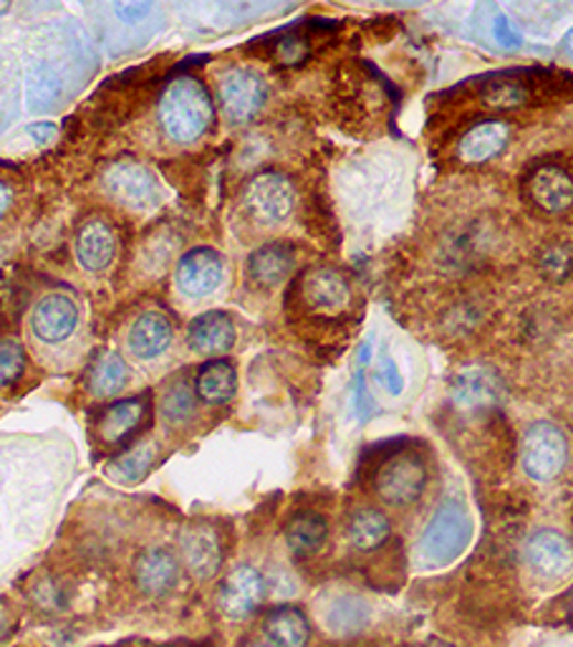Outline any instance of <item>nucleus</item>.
Listing matches in <instances>:
<instances>
[{
    "label": "nucleus",
    "instance_id": "15",
    "mask_svg": "<svg viewBox=\"0 0 573 647\" xmlns=\"http://www.w3.org/2000/svg\"><path fill=\"white\" fill-rule=\"evenodd\" d=\"M78 327L76 304L64 294H49L31 314V329L43 344H61Z\"/></svg>",
    "mask_w": 573,
    "mask_h": 647
},
{
    "label": "nucleus",
    "instance_id": "24",
    "mask_svg": "<svg viewBox=\"0 0 573 647\" xmlns=\"http://www.w3.org/2000/svg\"><path fill=\"white\" fill-rule=\"evenodd\" d=\"M263 633L273 647H306L311 640V623L301 607L280 605L263 619Z\"/></svg>",
    "mask_w": 573,
    "mask_h": 647
},
{
    "label": "nucleus",
    "instance_id": "8",
    "mask_svg": "<svg viewBox=\"0 0 573 647\" xmlns=\"http://www.w3.org/2000/svg\"><path fill=\"white\" fill-rule=\"evenodd\" d=\"M526 564L545 582L566 580L573 572V544L555 529L535 531L526 541Z\"/></svg>",
    "mask_w": 573,
    "mask_h": 647
},
{
    "label": "nucleus",
    "instance_id": "37",
    "mask_svg": "<svg viewBox=\"0 0 573 647\" xmlns=\"http://www.w3.org/2000/svg\"><path fill=\"white\" fill-rule=\"evenodd\" d=\"M354 413L361 420V423H367L369 417L374 415V400L369 397L367 392V384H364V374H357V384H354Z\"/></svg>",
    "mask_w": 573,
    "mask_h": 647
},
{
    "label": "nucleus",
    "instance_id": "2",
    "mask_svg": "<svg viewBox=\"0 0 573 647\" xmlns=\"http://www.w3.org/2000/svg\"><path fill=\"white\" fill-rule=\"evenodd\" d=\"M473 516L463 501L447 498L429 516L425 531H422L417 556L422 566L443 570L457 562L473 541Z\"/></svg>",
    "mask_w": 573,
    "mask_h": 647
},
{
    "label": "nucleus",
    "instance_id": "42",
    "mask_svg": "<svg viewBox=\"0 0 573 647\" xmlns=\"http://www.w3.org/2000/svg\"><path fill=\"white\" fill-rule=\"evenodd\" d=\"M561 49H563V54H566L569 59H573V29L566 33V36H563Z\"/></svg>",
    "mask_w": 573,
    "mask_h": 647
},
{
    "label": "nucleus",
    "instance_id": "14",
    "mask_svg": "<svg viewBox=\"0 0 573 647\" xmlns=\"http://www.w3.org/2000/svg\"><path fill=\"white\" fill-rule=\"evenodd\" d=\"M266 600V580L251 564H241L225 576L220 587V609L231 619H248Z\"/></svg>",
    "mask_w": 573,
    "mask_h": 647
},
{
    "label": "nucleus",
    "instance_id": "38",
    "mask_svg": "<svg viewBox=\"0 0 573 647\" xmlns=\"http://www.w3.org/2000/svg\"><path fill=\"white\" fill-rule=\"evenodd\" d=\"M155 6L152 3H131V0H125V3H114V13H117L119 21L125 23H137L142 21L147 13H152Z\"/></svg>",
    "mask_w": 573,
    "mask_h": 647
},
{
    "label": "nucleus",
    "instance_id": "36",
    "mask_svg": "<svg viewBox=\"0 0 573 647\" xmlns=\"http://www.w3.org/2000/svg\"><path fill=\"white\" fill-rule=\"evenodd\" d=\"M490 29H492V36H496V41L500 43V46H506V49L520 46V33L513 29V25H510V21L506 19V15H500L498 11L492 13Z\"/></svg>",
    "mask_w": 573,
    "mask_h": 647
},
{
    "label": "nucleus",
    "instance_id": "13",
    "mask_svg": "<svg viewBox=\"0 0 573 647\" xmlns=\"http://www.w3.org/2000/svg\"><path fill=\"white\" fill-rule=\"evenodd\" d=\"M502 384L498 374L482 364L465 367L455 374L453 384H449V397L453 405L463 413H485V410L496 407L500 402Z\"/></svg>",
    "mask_w": 573,
    "mask_h": 647
},
{
    "label": "nucleus",
    "instance_id": "19",
    "mask_svg": "<svg viewBox=\"0 0 573 647\" xmlns=\"http://www.w3.org/2000/svg\"><path fill=\"white\" fill-rule=\"evenodd\" d=\"M510 139V127L500 119H485L463 135L457 157L465 165H485L502 155Z\"/></svg>",
    "mask_w": 573,
    "mask_h": 647
},
{
    "label": "nucleus",
    "instance_id": "30",
    "mask_svg": "<svg viewBox=\"0 0 573 647\" xmlns=\"http://www.w3.org/2000/svg\"><path fill=\"white\" fill-rule=\"evenodd\" d=\"M155 463V448L152 445H137V448L125 450L117 460H112L107 474L117 484H139L149 470H152Z\"/></svg>",
    "mask_w": 573,
    "mask_h": 647
},
{
    "label": "nucleus",
    "instance_id": "27",
    "mask_svg": "<svg viewBox=\"0 0 573 647\" xmlns=\"http://www.w3.org/2000/svg\"><path fill=\"white\" fill-rule=\"evenodd\" d=\"M237 390V372L233 362L227 360H210L200 367L195 378V395L208 405H223L233 400Z\"/></svg>",
    "mask_w": 573,
    "mask_h": 647
},
{
    "label": "nucleus",
    "instance_id": "46",
    "mask_svg": "<svg viewBox=\"0 0 573 647\" xmlns=\"http://www.w3.org/2000/svg\"><path fill=\"white\" fill-rule=\"evenodd\" d=\"M571 529H573V511H571Z\"/></svg>",
    "mask_w": 573,
    "mask_h": 647
},
{
    "label": "nucleus",
    "instance_id": "20",
    "mask_svg": "<svg viewBox=\"0 0 573 647\" xmlns=\"http://www.w3.org/2000/svg\"><path fill=\"white\" fill-rule=\"evenodd\" d=\"M172 321L160 311H145L129 329V349L137 360H157L172 344Z\"/></svg>",
    "mask_w": 573,
    "mask_h": 647
},
{
    "label": "nucleus",
    "instance_id": "45",
    "mask_svg": "<svg viewBox=\"0 0 573 647\" xmlns=\"http://www.w3.org/2000/svg\"><path fill=\"white\" fill-rule=\"evenodd\" d=\"M248 647H273V645H263V643H253V645H248Z\"/></svg>",
    "mask_w": 573,
    "mask_h": 647
},
{
    "label": "nucleus",
    "instance_id": "31",
    "mask_svg": "<svg viewBox=\"0 0 573 647\" xmlns=\"http://www.w3.org/2000/svg\"><path fill=\"white\" fill-rule=\"evenodd\" d=\"M195 410H198V395H195V390L188 388V382L184 380L172 384V388L165 392L162 415H165L167 423H172V425L188 423V420L195 415Z\"/></svg>",
    "mask_w": 573,
    "mask_h": 647
},
{
    "label": "nucleus",
    "instance_id": "12",
    "mask_svg": "<svg viewBox=\"0 0 573 647\" xmlns=\"http://www.w3.org/2000/svg\"><path fill=\"white\" fill-rule=\"evenodd\" d=\"M301 301L306 309L314 314H341L351 304V286L337 268L329 266H316L308 268L301 284Z\"/></svg>",
    "mask_w": 573,
    "mask_h": 647
},
{
    "label": "nucleus",
    "instance_id": "41",
    "mask_svg": "<svg viewBox=\"0 0 573 647\" xmlns=\"http://www.w3.org/2000/svg\"><path fill=\"white\" fill-rule=\"evenodd\" d=\"M11 633H13V625H11V619H8L3 612H0V645H3L8 637H11Z\"/></svg>",
    "mask_w": 573,
    "mask_h": 647
},
{
    "label": "nucleus",
    "instance_id": "17",
    "mask_svg": "<svg viewBox=\"0 0 573 647\" xmlns=\"http://www.w3.org/2000/svg\"><path fill=\"white\" fill-rule=\"evenodd\" d=\"M237 339L235 321L225 311H205L190 321L188 344L192 352L205 357H220L231 352Z\"/></svg>",
    "mask_w": 573,
    "mask_h": 647
},
{
    "label": "nucleus",
    "instance_id": "7",
    "mask_svg": "<svg viewBox=\"0 0 573 647\" xmlns=\"http://www.w3.org/2000/svg\"><path fill=\"white\" fill-rule=\"evenodd\" d=\"M523 195L545 215H561L573 208V178L555 162H541L526 174Z\"/></svg>",
    "mask_w": 573,
    "mask_h": 647
},
{
    "label": "nucleus",
    "instance_id": "5",
    "mask_svg": "<svg viewBox=\"0 0 573 647\" xmlns=\"http://www.w3.org/2000/svg\"><path fill=\"white\" fill-rule=\"evenodd\" d=\"M217 102L227 121L245 125L261 115L268 102V84L251 66H233L217 78Z\"/></svg>",
    "mask_w": 573,
    "mask_h": 647
},
{
    "label": "nucleus",
    "instance_id": "29",
    "mask_svg": "<svg viewBox=\"0 0 573 647\" xmlns=\"http://www.w3.org/2000/svg\"><path fill=\"white\" fill-rule=\"evenodd\" d=\"M129 382V367L117 352H104L96 357V362L92 364L89 378H86V388L94 397H114L125 390V384Z\"/></svg>",
    "mask_w": 573,
    "mask_h": 647
},
{
    "label": "nucleus",
    "instance_id": "43",
    "mask_svg": "<svg viewBox=\"0 0 573 647\" xmlns=\"http://www.w3.org/2000/svg\"><path fill=\"white\" fill-rule=\"evenodd\" d=\"M563 607H566V612H569V617L573 619V587L566 592V597H563Z\"/></svg>",
    "mask_w": 573,
    "mask_h": 647
},
{
    "label": "nucleus",
    "instance_id": "16",
    "mask_svg": "<svg viewBox=\"0 0 573 647\" xmlns=\"http://www.w3.org/2000/svg\"><path fill=\"white\" fill-rule=\"evenodd\" d=\"M135 582L147 597H167L180 582V562L170 549L149 547L135 559Z\"/></svg>",
    "mask_w": 573,
    "mask_h": 647
},
{
    "label": "nucleus",
    "instance_id": "34",
    "mask_svg": "<svg viewBox=\"0 0 573 647\" xmlns=\"http://www.w3.org/2000/svg\"><path fill=\"white\" fill-rule=\"evenodd\" d=\"M311 56V43L301 33H288L276 43V61L286 66H298Z\"/></svg>",
    "mask_w": 573,
    "mask_h": 647
},
{
    "label": "nucleus",
    "instance_id": "40",
    "mask_svg": "<svg viewBox=\"0 0 573 647\" xmlns=\"http://www.w3.org/2000/svg\"><path fill=\"white\" fill-rule=\"evenodd\" d=\"M13 205V188L6 180H0V221H3L8 210Z\"/></svg>",
    "mask_w": 573,
    "mask_h": 647
},
{
    "label": "nucleus",
    "instance_id": "44",
    "mask_svg": "<svg viewBox=\"0 0 573 647\" xmlns=\"http://www.w3.org/2000/svg\"><path fill=\"white\" fill-rule=\"evenodd\" d=\"M8 8H11V6H8V3H0V15L8 13Z\"/></svg>",
    "mask_w": 573,
    "mask_h": 647
},
{
    "label": "nucleus",
    "instance_id": "21",
    "mask_svg": "<svg viewBox=\"0 0 573 647\" xmlns=\"http://www.w3.org/2000/svg\"><path fill=\"white\" fill-rule=\"evenodd\" d=\"M114 253H117V238H114L109 225L99 218L86 221L76 235V258L82 268L92 271V274L104 271L114 261Z\"/></svg>",
    "mask_w": 573,
    "mask_h": 647
},
{
    "label": "nucleus",
    "instance_id": "35",
    "mask_svg": "<svg viewBox=\"0 0 573 647\" xmlns=\"http://www.w3.org/2000/svg\"><path fill=\"white\" fill-rule=\"evenodd\" d=\"M376 378H379V382L384 384V390L390 392V395L396 397V395H402V392H404V374H402L400 364H396V360L390 352L379 354Z\"/></svg>",
    "mask_w": 573,
    "mask_h": 647
},
{
    "label": "nucleus",
    "instance_id": "28",
    "mask_svg": "<svg viewBox=\"0 0 573 647\" xmlns=\"http://www.w3.org/2000/svg\"><path fill=\"white\" fill-rule=\"evenodd\" d=\"M369 619H372V609L364 600L357 597V594H341L326 607L323 625L331 635L351 637L359 635L369 625Z\"/></svg>",
    "mask_w": 573,
    "mask_h": 647
},
{
    "label": "nucleus",
    "instance_id": "18",
    "mask_svg": "<svg viewBox=\"0 0 573 647\" xmlns=\"http://www.w3.org/2000/svg\"><path fill=\"white\" fill-rule=\"evenodd\" d=\"M296 268V248L286 241H270L255 248L248 256V278L261 288H273L284 284Z\"/></svg>",
    "mask_w": 573,
    "mask_h": 647
},
{
    "label": "nucleus",
    "instance_id": "9",
    "mask_svg": "<svg viewBox=\"0 0 573 647\" xmlns=\"http://www.w3.org/2000/svg\"><path fill=\"white\" fill-rule=\"evenodd\" d=\"M225 278V258L220 256V251L200 246L184 253L174 271V282L178 288L190 296V299H202L217 291L220 284Z\"/></svg>",
    "mask_w": 573,
    "mask_h": 647
},
{
    "label": "nucleus",
    "instance_id": "22",
    "mask_svg": "<svg viewBox=\"0 0 573 647\" xmlns=\"http://www.w3.org/2000/svg\"><path fill=\"white\" fill-rule=\"evenodd\" d=\"M392 537V521L382 509L374 506H361L347 521L349 544L361 554H372L382 549Z\"/></svg>",
    "mask_w": 573,
    "mask_h": 647
},
{
    "label": "nucleus",
    "instance_id": "23",
    "mask_svg": "<svg viewBox=\"0 0 573 647\" xmlns=\"http://www.w3.org/2000/svg\"><path fill=\"white\" fill-rule=\"evenodd\" d=\"M329 541V521L319 511L304 509L290 516L286 523V544L298 559L319 554Z\"/></svg>",
    "mask_w": 573,
    "mask_h": 647
},
{
    "label": "nucleus",
    "instance_id": "3",
    "mask_svg": "<svg viewBox=\"0 0 573 647\" xmlns=\"http://www.w3.org/2000/svg\"><path fill=\"white\" fill-rule=\"evenodd\" d=\"M429 470L425 458L412 448H400L379 460L374 474V494L394 509H410L427 491Z\"/></svg>",
    "mask_w": 573,
    "mask_h": 647
},
{
    "label": "nucleus",
    "instance_id": "33",
    "mask_svg": "<svg viewBox=\"0 0 573 647\" xmlns=\"http://www.w3.org/2000/svg\"><path fill=\"white\" fill-rule=\"evenodd\" d=\"M541 271L551 282H566L573 274V246L569 243H553L541 253Z\"/></svg>",
    "mask_w": 573,
    "mask_h": 647
},
{
    "label": "nucleus",
    "instance_id": "6",
    "mask_svg": "<svg viewBox=\"0 0 573 647\" xmlns=\"http://www.w3.org/2000/svg\"><path fill=\"white\" fill-rule=\"evenodd\" d=\"M245 205L255 221L266 225L284 223L296 205L294 182L276 170L258 172L245 188Z\"/></svg>",
    "mask_w": 573,
    "mask_h": 647
},
{
    "label": "nucleus",
    "instance_id": "10",
    "mask_svg": "<svg viewBox=\"0 0 573 647\" xmlns=\"http://www.w3.org/2000/svg\"><path fill=\"white\" fill-rule=\"evenodd\" d=\"M104 185L129 208H155L160 203V182L139 162H117L104 174Z\"/></svg>",
    "mask_w": 573,
    "mask_h": 647
},
{
    "label": "nucleus",
    "instance_id": "32",
    "mask_svg": "<svg viewBox=\"0 0 573 647\" xmlns=\"http://www.w3.org/2000/svg\"><path fill=\"white\" fill-rule=\"evenodd\" d=\"M25 372V352L15 339H0V388H11Z\"/></svg>",
    "mask_w": 573,
    "mask_h": 647
},
{
    "label": "nucleus",
    "instance_id": "11",
    "mask_svg": "<svg viewBox=\"0 0 573 647\" xmlns=\"http://www.w3.org/2000/svg\"><path fill=\"white\" fill-rule=\"evenodd\" d=\"M180 554L188 572L200 582L213 580L223 566L220 533L210 523H190L180 533Z\"/></svg>",
    "mask_w": 573,
    "mask_h": 647
},
{
    "label": "nucleus",
    "instance_id": "39",
    "mask_svg": "<svg viewBox=\"0 0 573 647\" xmlns=\"http://www.w3.org/2000/svg\"><path fill=\"white\" fill-rule=\"evenodd\" d=\"M29 135L36 139V142H54V137L59 135V129L54 121H39V125H31L29 127Z\"/></svg>",
    "mask_w": 573,
    "mask_h": 647
},
{
    "label": "nucleus",
    "instance_id": "25",
    "mask_svg": "<svg viewBox=\"0 0 573 647\" xmlns=\"http://www.w3.org/2000/svg\"><path fill=\"white\" fill-rule=\"evenodd\" d=\"M147 415V397H127L104 410L99 417V438L109 445H121L137 433Z\"/></svg>",
    "mask_w": 573,
    "mask_h": 647
},
{
    "label": "nucleus",
    "instance_id": "1",
    "mask_svg": "<svg viewBox=\"0 0 573 647\" xmlns=\"http://www.w3.org/2000/svg\"><path fill=\"white\" fill-rule=\"evenodd\" d=\"M160 125L172 142L190 145L213 127L215 107L202 82L195 76H180L160 96Z\"/></svg>",
    "mask_w": 573,
    "mask_h": 647
},
{
    "label": "nucleus",
    "instance_id": "4",
    "mask_svg": "<svg viewBox=\"0 0 573 647\" xmlns=\"http://www.w3.org/2000/svg\"><path fill=\"white\" fill-rule=\"evenodd\" d=\"M569 463V441L559 425L541 420L528 425L520 441V466L535 484H551Z\"/></svg>",
    "mask_w": 573,
    "mask_h": 647
},
{
    "label": "nucleus",
    "instance_id": "26",
    "mask_svg": "<svg viewBox=\"0 0 573 647\" xmlns=\"http://www.w3.org/2000/svg\"><path fill=\"white\" fill-rule=\"evenodd\" d=\"M533 78L535 74H500L482 86V102L498 112H513L528 107L533 102Z\"/></svg>",
    "mask_w": 573,
    "mask_h": 647
}]
</instances>
